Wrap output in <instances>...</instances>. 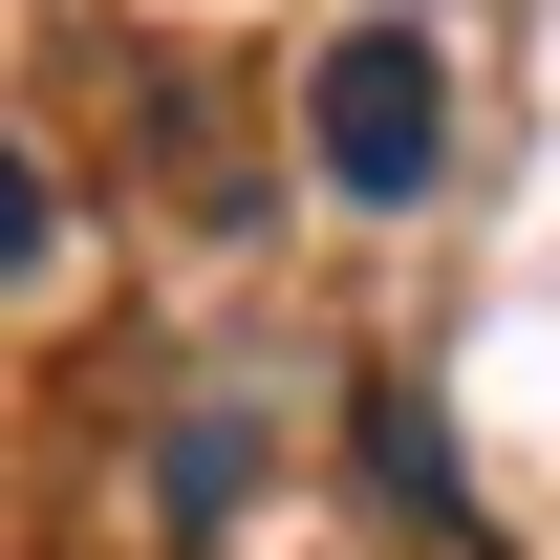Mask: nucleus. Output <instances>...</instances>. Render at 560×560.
<instances>
[{"label":"nucleus","instance_id":"nucleus-3","mask_svg":"<svg viewBox=\"0 0 560 560\" xmlns=\"http://www.w3.org/2000/svg\"><path fill=\"white\" fill-rule=\"evenodd\" d=\"M44 259V173H22V151H0V280Z\"/></svg>","mask_w":560,"mask_h":560},{"label":"nucleus","instance_id":"nucleus-1","mask_svg":"<svg viewBox=\"0 0 560 560\" xmlns=\"http://www.w3.org/2000/svg\"><path fill=\"white\" fill-rule=\"evenodd\" d=\"M302 151H324L366 215H388V195H431V151H453V86H431V44H410V22H346V44L302 66Z\"/></svg>","mask_w":560,"mask_h":560},{"label":"nucleus","instance_id":"nucleus-2","mask_svg":"<svg viewBox=\"0 0 560 560\" xmlns=\"http://www.w3.org/2000/svg\"><path fill=\"white\" fill-rule=\"evenodd\" d=\"M366 495H388V517H453V431H431V388H366Z\"/></svg>","mask_w":560,"mask_h":560}]
</instances>
